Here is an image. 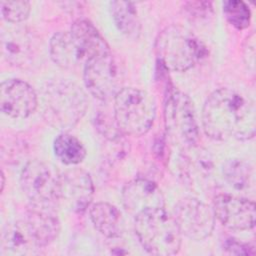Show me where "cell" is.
Instances as JSON below:
<instances>
[{
    "mask_svg": "<svg viewBox=\"0 0 256 256\" xmlns=\"http://www.w3.org/2000/svg\"><path fill=\"white\" fill-rule=\"evenodd\" d=\"M202 124L206 135L214 140L252 138L256 126L255 106L235 90L217 89L204 103Z\"/></svg>",
    "mask_w": 256,
    "mask_h": 256,
    "instance_id": "obj_1",
    "label": "cell"
},
{
    "mask_svg": "<svg viewBox=\"0 0 256 256\" xmlns=\"http://www.w3.org/2000/svg\"><path fill=\"white\" fill-rule=\"evenodd\" d=\"M43 114L54 127L70 129L84 116L88 101L85 92L67 79L47 82L42 90Z\"/></svg>",
    "mask_w": 256,
    "mask_h": 256,
    "instance_id": "obj_2",
    "label": "cell"
},
{
    "mask_svg": "<svg viewBox=\"0 0 256 256\" xmlns=\"http://www.w3.org/2000/svg\"><path fill=\"white\" fill-rule=\"evenodd\" d=\"M135 233L142 247L154 255H174L181 246L182 234L173 216L164 208L143 211L135 216Z\"/></svg>",
    "mask_w": 256,
    "mask_h": 256,
    "instance_id": "obj_3",
    "label": "cell"
},
{
    "mask_svg": "<svg viewBox=\"0 0 256 256\" xmlns=\"http://www.w3.org/2000/svg\"><path fill=\"white\" fill-rule=\"evenodd\" d=\"M156 115L154 98L134 87L121 88L114 96V119L120 132L141 136L149 131Z\"/></svg>",
    "mask_w": 256,
    "mask_h": 256,
    "instance_id": "obj_4",
    "label": "cell"
},
{
    "mask_svg": "<svg viewBox=\"0 0 256 256\" xmlns=\"http://www.w3.org/2000/svg\"><path fill=\"white\" fill-rule=\"evenodd\" d=\"M156 52L167 69L177 72L189 70L207 53L204 44L194 34L176 25L165 28L159 34Z\"/></svg>",
    "mask_w": 256,
    "mask_h": 256,
    "instance_id": "obj_5",
    "label": "cell"
},
{
    "mask_svg": "<svg viewBox=\"0 0 256 256\" xmlns=\"http://www.w3.org/2000/svg\"><path fill=\"white\" fill-rule=\"evenodd\" d=\"M59 175L51 166L39 161H29L22 169L20 185L32 205L56 208L59 204Z\"/></svg>",
    "mask_w": 256,
    "mask_h": 256,
    "instance_id": "obj_6",
    "label": "cell"
},
{
    "mask_svg": "<svg viewBox=\"0 0 256 256\" xmlns=\"http://www.w3.org/2000/svg\"><path fill=\"white\" fill-rule=\"evenodd\" d=\"M165 124L168 134L184 148L196 146L199 139L193 102L180 92L172 91L165 104Z\"/></svg>",
    "mask_w": 256,
    "mask_h": 256,
    "instance_id": "obj_7",
    "label": "cell"
},
{
    "mask_svg": "<svg viewBox=\"0 0 256 256\" xmlns=\"http://www.w3.org/2000/svg\"><path fill=\"white\" fill-rule=\"evenodd\" d=\"M174 219L182 235L192 240L210 236L215 225L213 210L194 197H185L175 206Z\"/></svg>",
    "mask_w": 256,
    "mask_h": 256,
    "instance_id": "obj_8",
    "label": "cell"
},
{
    "mask_svg": "<svg viewBox=\"0 0 256 256\" xmlns=\"http://www.w3.org/2000/svg\"><path fill=\"white\" fill-rule=\"evenodd\" d=\"M83 79L89 92L99 100L114 98L120 88V74L112 53L87 61L83 67Z\"/></svg>",
    "mask_w": 256,
    "mask_h": 256,
    "instance_id": "obj_9",
    "label": "cell"
},
{
    "mask_svg": "<svg viewBox=\"0 0 256 256\" xmlns=\"http://www.w3.org/2000/svg\"><path fill=\"white\" fill-rule=\"evenodd\" d=\"M212 210L219 222L230 230H249L255 225V204L248 199L219 194L213 200Z\"/></svg>",
    "mask_w": 256,
    "mask_h": 256,
    "instance_id": "obj_10",
    "label": "cell"
},
{
    "mask_svg": "<svg viewBox=\"0 0 256 256\" xmlns=\"http://www.w3.org/2000/svg\"><path fill=\"white\" fill-rule=\"evenodd\" d=\"M38 97L27 82L21 79H8L0 87L1 112L15 119L30 116L37 108Z\"/></svg>",
    "mask_w": 256,
    "mask_h": 256,
    "instance_id": "obj_11",
    "label": "cell"
},
{
    "mask_svg": "<svg viewBox=\"0 0 256 256\" xmlns=\"http://www.w3.org/2000/svg\"><path fill=\"white\" fill-rule=\"evenodd\" d=\"M94 194L90 175L75 168L59 175V203L63 202L70 210L83 212L88 208Z\"/></svg>",
    "mask_w": 256,
    "mask_h": 256,
    "instance_id": "obj_12",
    "label": "cell"
},
{
    "mask_svg": "<svg viewBox=\"0 0 256 256\" xmlns=\"http://www.w3.org/2000/svg\"><path fill=\"white\" fill-rule=\"evenodd\" d=\"M125 208L129 213L137 214L156 208H164L165 201L158 185L148 179L137 178L127 183L122 192Z\"/></svg>",
    "mask_w": 256,
    "mask_h": 256,
    "instance_id": "obj_13",
    "label": "cell"
},
{
    "mask_svg": "<svg viewBox=\"0 0 256 256\" xmlns=\"http://www.w3.org/2000/svg\"><path fill=\"white\" fill-rule=\"evenodd\" d=\"M1 49L8 63L24 66L31 61L35 53V41L26 29H8L1 34Z\"/></svg>",
    "mask_w": 256,
    "mask_h": 256,
    "instance_id": "obj_14",
    "label": "cell"
},
{
    "mask_svg": "<svg viewBox=\"0 0 256 256\" xmlns=\"http://www.w3.org/2000/svg\"><path fill=\"white\" fill-rule=\"evenodd\" d=\"M34 236L39 248L46 247L55 240L60 231V223L54 208H46L31 204L23 218Z\"/></svg>",
    "mask_w": 256,
    "mask_h": 256,
    "instance_id": "obj_15",
    "label": "cell"
},
{
    "mask_svg": "<svg viewBox=\"0 0 256 256\" xmlns=\"http://www.w3.org/2000/svg\"><path fill=\"white\" fill-rule=\"evenodd\" d=\"M70 33L84 60V65L94 57L111 52L96 27L86 19H77L72 24Z\"/></svg>",
    "mask_w": 256,
    "mask_h": 256,
    "instance_id": "obj_16",
    "label": "cell"
},
{
    "mask_svg": "<svg viewBox=\"0 0 256 256\" xmlns=\"http://www.w3.org/2000/svg\"><path fill=\"white\" fill-rule=\"evenodd\" d=\"M49 53L53 62L63 69L72 70L79 66L84 67V60L70 31L58 32L52 36Z\"/></svg>",
    "mask_w": 256,
    "mask_h": 256,
    "instance_id": "obj_17",
    "label": "cell"
},
{
    "mask_svg": "<svg viewBox=\"0 0 256 256\" xmlns=\"http://www.w3.org/2000/svg\"><path fill=\"white\" fill-rule=\"evenodd\" d=\"M89 215L96 230L105 237L116 238L122 234L124 222L116 206L107 202H98L90 207Z\"/></svg>",
    "mask_w": 256,
    "mask_h": 256,
    "instance_id": "obj_18",
    "label": "cell"
},
{
    "mask_svg": "<svg viewBox=\"0 0 256 256\" xmlns=\"http://www.w3.org/2000/svg\"><path fill=\"white\" fill-rule=\"evenodd\" d=\"M194 148L195 146L191 147L192 153H189L188 147L184 148L185 153L178 160L179 177L187 185H192L196 181H202L207 178L213 167L210 157L201 151H195Z\"/></svg>",
    "mask_w": 256,
    "mask_h": 256,
    "instance_id": "obj_19",
    "label": "cell"
},
{
    "mask_svg": "<svg viewBox=\"0 0 256 256\" xmlns=\"http://www.w3.org/2000/svg\"><path fill=\"white\" fill-rule=\"evenodd\" d=\"M2 247L16 254H26L39 249L24 219L5 226L2 234Z\"/></svg>",
    "mask_w": 256,
    "mask_h": 256,
    "instance_id": "obj_20",
    "label": "cell"
},
{
    "mask_svg": "<svg viewBox=\"0 0 256 256\" xmlns=\"http://www.w3.org/2000/svg\"><path fill=\"white\" fill-rule=\"evenodd\" d=\"M110 11L115 25L122 34L131 39L139 37L141 22L134 3L112 1L110 2Z\"/></svg>",
    "mask_w": 256,
    "mask_h": 256,
    "instance_id": "obj_21",
    "label": "cell"
},
{
    "mask_svg": "<svg viewBox=\"0 0 256 256\" xmlns=\"http://www.w3.org/2000/svg\"><path fill=\"white\" fill-rule=\"evenodd\" d=\"M53 149L58 160L66 165L79 164L86 156V149L80 140L66 132L55 138Z\"/></svg>",
    "mask_w": 256,
    "mask_h": 256,
    "instance_id": "obj_22",
    "label": "cell"
},
{
    "mask_svg": "<svg viewBox=\"0 0 256 256\" xmlns=\"http://www.w3.org/2000/svg\"><path fill=\"white\" fill-rule=\"evenodd\" d=\"M223 175L231 186L236 189H244L250 184L252 170L245 161L231 159L223 166Z\"/></svg>",
    "mask_w": 256,
    "mask_h": 256,
    "instance_id": "obj_23",
    "label": "cell"
},
{
    "mask_svg": "<svg viewBox=\"0 0 256 256\" xmlns=\"http://www.w3.org/2000/svg\"><path fill=\"white\" fill-rule=\"evenodd\" d=\"M223 12L228 22L239 30L247 28L250 24L251 13L249 7L243 1H225L223 3Z\"/></svg>",
    "mask_w": 256,
    "mask_h": 256,
    "instance_id": "obj_24",
    "label": "cell"
},
{
    "mask_svg": "<svg viewBox=\"0 0 256 256\" xmlns=\"http://www.w3.org/2000/svg\"><path fill=\"white\" fill-rule=\"evenodd\" d=\"M1 13L3 18L10 23L22 22L30 13V3L28 1H2Z\"/></svg>",
    "mask_w": 256,
    "mask_h": 256,
    "instance_id": "obj_25",
    "label": "cell"
},
{
    "mask_svg": "<svg viewBox=\"0 0 256 256\" xmlns=\"http://www.w3.org/2000/svg\"><path fill=\"white\" fill-rule=\"evenodd\" d=\"M224 249L230 254L237 255H251L254 254L253 247L247 243H243L234 238H229L224 242Z\"/></svg>",
    "mask_w": 256,
    "mask_h": 256,
    "instance_id": "obj_26",
    "label": "cell"
},
{
    "mask_svg": "<svg viewBox=\"0 0 256 256\" xmlns=\"http://www.w3.org/2000/svg\"><path fill=\"white\" fill-rule=\"evenodd\" d=\"M185 9L188 14L194 18L206 17L212 12L210 2H187L185 4Z\"/></svg>",
    "mask_w": 256,
    "mask_h": 256,
    "instance_id": "obj_27",
    "label": "cell"
},
{
    "mask_svg": "<svg viewBox=\"0 0 256 256\" xmlns=\"http://www.w3.org/2000/svg\"><path fill=\"white\" fill-rule=\"evenodd\" d=\"M254 33H252L247 38V47L245 48V54L244 57L247 58L248 65H251L252 68L254 67V59H255V42H254Z\"/></svg>",
    "mask_w": 256,
    "mask_h": 256,
    "instance_id": "obj_28",
    "label": "cell"
},
{
    "mask_svg": "<svg viewBox=\"0 0 256 256\" xmlns=\"http://www.w3.org/2000/svg\"><path fill=\"white\" fill-rule=\"evenodd\" d=\"M1 178H2V182H1V191H3V188H4V184H5V176H4V173H3V171L1 172Z\"/></svg>",
    "mask_w": 256,
    "mask_h": 256,
    "instance_id": "obj_29",
    "label": "cell"
}]
</instances>
